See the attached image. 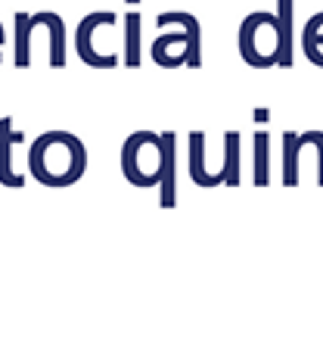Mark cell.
Wrapping results in <instances>:
<instances>
[{"label": "cell", "instance_id": "obj_11", "mask_svg": "<svg viewBox=\"0 0 323 358\" xmlns=\"http://www.w3.org/2000/svg\"><path fill=\"white\" fill-rule=\"evenodd\" d=\"M125 66L140 69V13H125Z\"/></svg>", "mask_w": 323, "mask_h": 358}, {"label": "cell", "instance_id": "obj_1", "mask_svg": "<svg viewBox=\"0 0 323 358\" xmlns=\"http://www.w3.org/2000/svg\"><path fill=\"white\" fill-rule=\"evenodd\" d=\"M29 171L47 187H68L87 171V147L68 131H47L31 143Z\"/></svg>", "mask_w": 323, "mask_h": 358}, {"label": "cell", "instance_id": "obj_2", "mask_svg": "<svg viewBox=\"0 0 323 358\" xmlns=\"http://www.w3.org/2000/svg\"><path fill=\"white\" fill-rule=\"evenodd\" d=\"M112 22H115V13H109V10L87 13V16L78 22V31H75V50H78L81 63H87L91 69H115L119 66V57H115V53L103 57V53H97V47H93V31H97L100 25H112Z\"/></svg>", "mask_w": 323, "mask_h": 358}, {"label": "cell", "instance_id": "obj_12", "mask_svg": "<svg viewBox=\"0 0 323 358\" xmlns=\"http://www.w3.org/2000/svg\"><path fill=\"white\" fill-rule=\"evenodd\" d=\"M224 181L227 184H236L239 181V134L236 131H227L224 134Z\"/></svg>", "mask_w": 323, "mask_h": 358}, {"label": "cell", "instance_id": "obj_8", "mask_svg": "<svg viewBox=\"0 0 323 358\" xmlns=\"http://www.w3.org/2000/svg\"><path fill=\"white\" fill-rule=\"evenodd\" d=\"M38 29L34 19L29 13H16V22H13V44H16V53H13V63L19 69H29L31 66V31Z\"/></svg>", "mask_w": 323, "mask_h": 358}, {"label": "cell", "instance_id": "obj_6", "mask_svg": "<svg viewBox=\"0 0 323 358\" xmlns=\"http://www.w3.org/2000/svg\"><path fill=\"white\" fill-rule=\"evenodd\" d=\"M34 25H44L50 31V66L63 69L66 66V22L59 13H34Z\"/></svg>", "mask_w": 323, "mask_h": 358}, {"label": "cell", "instance_id": "obj_9", "mask_svg": "<svg viewBox=\"0 0 323 358\" xmlns=\"http://www.w3.org/2000/svg\"><path fill=\"white\" fill-rule=\"evenodd\" d=\"M205 134L202 131H193L190 134V175H193V181L199 187H211L215 184V175H209L205 171Z\"/></svg>", "mask_w": 323, "mask_h": 358}, {"label": "cell", "instance_id": "obj_10", "mask_svg": "<svg viewBox=\"0 0 323 358\" xmlns=\"http://www.w3.org/2000/svg\"><path fill=\"white\" fill-rule=\"evenodd\" d=\"M10 143H13V119H0V181L6 187H22V178L10 169Z\"/></svg>", "mask_w": 323, "mask_h": 358}, {"label": "cell", "instance_id": "obj_13", "mask_svg": "<svg viewBox=\"0 0 323 358\" xmlns=\"http://www.w3.org/2000/svg\"><path fill=\"white\" fill-rule=\"evenodd\" d=\"M283 147H286V153H283V159H286V184H295L299 181V165H295V159H299V150H301L299 134H286Z\"/></svg>", "mask_w": 323, "mask_h": 358}, {"label": "cell", "instance_id": "obj_14", "mask_svg": "<svg viewBox=\"0 0 323 358\" xmlns=\"http://www.w3.org/2000/svg\"><path fill=\"white\" fill-rule=\"evenodd\" d=\"M255 184H267V134H255Z\"/></svg>", "mask_w": 323, "mask_h": 358}, {"label": "cell", "instance_id": "obj_17", "mask_svg": "<svg viewBox=\"0 0 323 358\" xmlns=\"http://www.w3.org/2000/svg\"><path fill=\"white\" fill-rule=\"evenodd\" d=\"M128 3H137V0H128Z\"/></svg>", "mask_w": 323, "mask_h": 358}, {"label": "cell", "instance_id": "obj_16", "mask_svg": "<svg viewBox=\"0 0 323 358\" xmlns=\"http://www.w3.org/2000/svg\"><path fill=\"white\" fill-rule=\"evenodd\" d=\"M6 44V34H3V25H0V47ZM0 63H3V57H0Z\"/></svg>", "mask_w": 323, "mask_h": 358}, {"label": "cell", "instance_id": "obj_4", "mask_svg": "<svg viewBox=\"0 0 323 358\" xmlns=\"http://www.w3.org/2000/svg\"><path fill=\"white\" fill-rule=\"evenodd\" d=\"M156 25H183V31H187V50H183V63L190 69H199L202 66V29H199V19L193 13H159V19H156Z\"/></svg>", "mask_w": 323, "mask_h": 358}, {"label": "cell", "instance_id": "obj_5", "mask_svg": "<svg viewBox=\"0 0 323 358\" xmlns=\"http://www.w3.org/2000/svg\"><path fill=\"white\" fill-rule=\"evenodd\" d=\"M277 66H292V0H277Z\"/></svg>", "mask_w": 323, "mask_h": 358}, {"label": "cell", "instance_id": "obj_3", "mask_svg": "<svg viewBox=\"0 0 323 358\" xmlns=\"http://www.w3.org/2000/svg\"><path fill=\"white\" fill-rule=\"evenodd\" d=\"M271 19H273V13H249V16L243 19V25H239V53H243L246 63L255 66V69H271V63H273V57H267V53H261L255 47L258 29H264Z\"/></svg>", "mask_w": 323, "mask_h": 358}, {"label": "cell", "instance_id": "obj_15", "mask_svg": "<svg viewBox=\"0 0 323 358\" xmlns=\"http://www.w3.org/2000/svg\"><path fill=\"white\" fill-rule=\"evenodd\" d=\"M299 143L305 147V143H314L320 153V184H323V134L320 131H308V134H299Z\"/></svg>", "mask_w": 323, "mask_h": 358}, {"label": "cell", "instance_id": "obj_7", "mask_svg": "<svg viewBox=\"0 0 323 358\" xmlns=\"http://www.w3.org/2000/svg\"><path fill=\"white\" fill-rule=\"evenodd\" d=\"M177 137L171 131L162 134V147H159V175H162V206H174V147Z\"/></svg>", "mask_w": 323, "mask_h": 358}]
</instances>
